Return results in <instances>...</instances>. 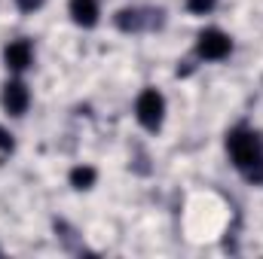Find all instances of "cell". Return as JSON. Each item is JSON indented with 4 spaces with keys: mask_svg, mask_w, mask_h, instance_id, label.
<instances>
[{
    "mask_svg": "<svg viewBox=\"0 0 263 259\" xmlns=\"http://www.w3.org/2000/svg\"><path fill=\"white\" fill-rule=\"evenodd\" d=\"M227 153L233 159V165L239 168V174L260 186L263 183V140L257 131L251 128H233L227 134Z\"/></svg>",
    "mask_w": 263,
    "mask_h": 259,
    "instance_id": "cell-1",
    "label": "cell"
},
{
    "mask_svg": "<svg viewBox=\"0 0 263 259\" xmlns=\"http://www.w3.org/2000/svg\"><path fill=\"white\" fill-rule=\"evenodd\" d=\"M135 119L141 122V128L159 131L165 122V98L156 89H144L135 101Z\"/></svg>",
    "mask_w": 263,
    "mask_h": 259,
    "instance_id": "cell-2",
    "label": "cell"
},
{
    "mask_svg": "<svg viewBox=\"0 0 263 259\" xmlns=\"http://www.w3.org/2000/svg\"><path fill=\"white\" fill-rule=\"evenodd\" d=\"M233 52V40L220 28H205L196 37V55L202 61H223Z\"/></svg>",
    "mask_w": 263,
    "mask_h": 259,
    "instance_id": "cell-3",
    "label": "cell"
},
{
    "mask_svg": "<svg viewBox=\"0 0 263 259\" xmlns=\"http://www.w3.org/2000/svg\"><path fill=\"white\" fill-rule=\"evenodd\" d=\"M28 104H31L28 85H25L22 79H9V82L3 85V92H0V107H3L9 116H25Z\"/></svg>",
    "mask_w": 263,
    "mask_h": 259,
    "instance_id": "cell-4",
    "label": "cell"
},
{
    "mask_svg": "<svg viewBox=\"0 0 263 259\" xmlns=\"http://www.w3.org/2000/svg\"><path fill=\"white\" fill-rule=\"evenodd\" d=\"M3 64L9 67L12 73L28 70V67L34 64V46H31L28 40H12V43H6V49H3Z\"/></svg>",
    "mask_w": 263,
    "mask_h": 259,
    "instance_id": "cell-5",
    "label": "cell"
},
{
    "mask_svg": "<svg viewBox=\"0 0 263 259\" xmlns=\"http://www.w3.org/2000/svg\"><path fill=\"white\" fill-rule=\"evenodd\" d=\"M67 15H70V21L77 28H95L101 9H98V0H70L67 3Z\"/></svg>",
    "mask_w": 263,
    "mask_h": 259,
    "instance_id": "cell-6",
    "label": "cell"
},
{
    "mask_svg": "<svg viewBox=\"0 0 263 259\" xmlns=\"http://www.w3.org/2000/svg\"><path fill=\"white\" fill-rule=\"evenodd\" d=\"M67 180H70L73 189H92L95 180H98V171H95L92 165H77V168H70Z\"/></svg>",
    "mask_w": 263,
    "mask_h": 259,
    "instance_id": "cell-7",
    "label": "cell"
},
{
    "mask_svg": "<svg viewBox=\"0 0 263 259\" xmlns=\"http://www.w3.org/2000/svg\"><path fill=\"white\" fill-rule=\"evenodd\" d=\"M117 28H120V31H138V28H141V12H138V9H123V12H117Z\"/></svg>",
    "mask_w": 263,
    "mask_h": 259,
    "instance_id": "cell-8",
    "label": "cell"
},
{
    "mask_svg": "<svg viewBox=\"0 0 263 259\" xmlns=\"http://www.w3.org/2000/svg\"><path fill=\"white\" fill-rule=\"evenodd\" d=\"M214 6H217V0H187V9L196 15H208Z\"/></svg>",
    "mask_w": 263,
    "mask_h": 259,
    "instance_id": "cell-9",
    "label": "cell"
},
{
    "mask_svg": "<svg viewBox=\"0 0 263 259\" xmlns=\"http://www.w3.org/2000/svg\"><path fill=\"white\" fill-rule=\"evenodd\" d=\"M12 146H15V140H12L9 128H3V125H0V153H12Z\"/></svg>",
    "mask_w": 263,
    "mask_h": 259,
    "instance_id": "cell-10",
    "label": "cell"
},
{
    "mask_svg": "<svg viewBox=\"0 0 263 259\" xmlns=\"http://www.w3.org/2000/svg\"><path fill=\"white\" fill-rule=\"evenodd\" d=\"M15 6H18L22 12H37V9L43 6V0H15Z\"/></svg>",
    "mask_w": 263,
    "mask_h": 259,
    "instance_id": "cell-11",
    "label": "cell"
}]
</instances>
